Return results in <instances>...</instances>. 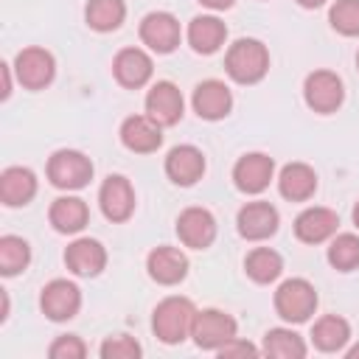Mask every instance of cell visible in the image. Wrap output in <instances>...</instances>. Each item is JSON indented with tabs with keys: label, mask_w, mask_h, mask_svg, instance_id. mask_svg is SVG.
I'll return each mask as SVG.
<instances>
[{
	"label": "cell",
	"mask_w": 359,
	"mask_h": 359,
	"mask_svg": "<svg viewBox=\"0 0 359 359\" xmlns=\"http://www.w3.org/2000/svg\"><path fill=\"white\" fill-rule=\"evenodd\" d=\"M194 317H196V309H194V303L188 297H165L154 309L151 328L165 345H177L191 334Z\"/></svg>",
	"instance_id": "obj_1"
},
{
	"label": "cell",
	"mask_w": 359,
	"mask_h": 359,
	"mask_svg": "<svg viewBox=\"0 0 359 359\" xmlns=\"http://www.w3.org/2000/svg\"><path fill=\"white\" fill-rule=\"evenodd\" d=\"M224 67H227L233 81L255 84V81L264 79V73L269 67V53L258 39H238L236 45H230Z\"/></svg>",
	"instance_id": "obj_2"
},
{
	"label": "cell",
	"mask_w": 359,
	"mask_h": 359,
	"mask_svg": "<svg viewBox=\"0 0 359 359\" xmlns=\"http://www.w3.org/2000/svg\"><path fill=\"white\" fill-rule=\"evenodd\" d=\"M275 309L283 320L289 323H303L314 314L317 309V292L309 280L303 278H292V280H283L275 292Z\"/></svg>",
	"instance_id": "obj_3"
},
{
	"label": "cell",
	"mask_w": 359,
	"mask_h": 359,
	"mask_svg": "<svg viewBox=\"0 0 359 359\" xmlns=\"http://www.w3.org/2000/svg\"><path fill=\"white\" fill-rule=\"evenodd\" d=\"M93 177V163L90 157H84L81 151H73V149H62L56 151L50 160H48V180L56 185V188H67V191H76V188H84Z\"/></svg>",
	"instance_id": "obj_4"
},
{
	"label": "cell",
	"mask_w": 359,
	"mask_h": 359,
	"mask_svg": "<svg viewBox=\"0 0 359 359\" xmlns=\"http://www.w3.org/2000/svg\"><path fill=\"white\" fill-rule=\"evenodd\" d=\"M191 337L199 348L205 351H219L224 342H230L236 337V320L219 309H205L196 311L194 325H191Z\"/></svg>",
	"instance_id": "obj_5"
},
{
	"label": "cell",
	"mask_w": 359,
	"mask_h": 359,
	"mask_svg": "<svg viewBox=\"0 0 359 359\" xmlns=\"http://www.w3.org/2000/svg\"><path fill=\"white\" fill-rule=\"evenodd\" d=\"M14 70L22 87L28 90H42L50 84L56 67H53V56L45 48H25L17 53L14 59Z\"/></svg>",
	"instance_id": "obj_6"
},
{
	"label": "cell",
	"mask_w": 359,
	"mask_h": 359,
	"mask_svg": "<svg viewBox=\"0 0 359 359\" xmlns=\"http://www.w3.org/2000/svg\"><path fill=\"white\" fill-rule=\"evenodd\" d=\"M303 95H306V104L314 109V112H334L339 104H342V81L337 73L331 70H314L306 84H303Z\"/></svg>",
	"instance_id": "obj_7"
},
{
	"label": "cell",
	"mask_w": 359,
	"mask_h": 359,
	"mask_svg": "<svg viewBox=\"0 0 359 359\" xmlns=\"http://www.w3.org/2000/svg\"><path fill=\"white\" fill-rule=\"evenodd\" d=\"M140 39L157 53H171L180 45V22L168 11H151L140 22Z\"/></svg>",
	"instance_id": "obj_8"
},
{
	"label": "cell",
	"mask_w": 359,
	"mask_h": 359,
	"mask_svg": "<svg viewBox=\"0 0 359 359\" xmlns=\"http://www.w3.org/2000/svg\"><path fill=\"white\" fill-rule=\"evenodd\" d=\"M98 202H101V210L109 222H126L135 210V191L129 185L126 177H107L104 185H101V194H98Z\"/></svg>",
	"instance_id": "obj_9"
},
{
	"label": "cell",
	"mask_w": 359,
	"mask_h": 359,
	"mask_svg": "<svg viewBox=\"0 0 359 359\" xmlns=\"http://www.w3.org/2000/svg\"><path fill=\"white\" fill-rule=\"evenodd\" d=\"M177 236L185 247L205 250L216 238V219L205 208H188L177 219Z\"/></svg>",
	"instance_id": "obj_10"
},
{
	"label": "cell",
	"mask_w": 359,
	"mask_h": 359,
	"mask_svg": "<svg viewBox=\"0 0 359 359\" xmlns=\"http://www.w3.org/2000/svg\"><path fill=\"white\" fill-rule=\"evenodd\" d=\"M272 171H275V163L272 157L261 154V151H252V154H244L236 168H233V180H236V188L244 191V194H261L269 180H272Z\"/></svg>",
	"instance_id": "obj_11"
},
{
	"label": "cell",
	"mask_w": 359,
	"mask_h": 359,
	"mask_svg": "<svg viewBox=\"0 0 359 359\" xmlns=\"http://www.w3.org/2000/svg\"><path fill=\"white\" fill-rule=\"evenodd\" d=\"M39 306L42 311L50 317V320H70L79 306H81V292L76 283L70 280H50L45 289H42V297H39Z\"/></svg>",
	"instance_id": "obj_12"
},
{
	"label": "cell",
	"mask_w": 359,
	"mask_h": 359,
	"mask_svg": "<svg viewBox=\"0 0 359 359\" xmlns=\"http://www.w3.org/2000/svg\"><path fill=\"white\" fill-rule=\"evenodd\" d=\"M146 112L160 126H174L182 118V93L171 81H157L146 95Z\"/></svg>",
	"instance_id": "obj_13"
},
{
	"label": "cell",
	"mask_w": 359,
	"mask_h": 359,
	"mask_svg": "<svg viewBox=\"0 0 359 359\" xmlns=\"http://www.w3.org/2000/svg\"><path fill=\"white\" fill-rule=\"evenodd\" d=\"M121 140L129 151H137V154H149L154 149H160L163 143V132H160V123L151 121L149 115H132L123 121L121 126Z\"/></svg>",
	"instance_id": "obj_14"
},
{
	"label": "cell",
	"mask_w": 359,
	"mask_h": 359,
	"mask_svg": "<svg viewBox=\"0 0 359 359\" xmlns=\"http://www.w3.org/2000/svg\"><path fill=\"white\" fill-rule=\"evenodd\" d=\"M238 233L250 241L269 238L278 230V210L269 202H250L238 210Z\"/></svg>",
	"instance_id": "obj_15"
},
{
	"label": "cell",
	"mask_w": 359,
	"mask_h": 359,
	"mask_svg": "<svg viewBox=\"0 0 359 359\" xmlns=\"http://www.w3.org/2000/svg\"><path fill=\"white\" fill-rule=\"evenodd\" d=\"M165 174L177 185H194L205 174V157L196 146H174L165 157Z\"/></svg>",
	"instance_id": "obj_16"
},
{
	"label": "cell",
	"mask_w": 359,
	"mask_h": 359,
	"mask_svg": "<svg viewBox=\"0 0 359 359\" xmlns=\"http://www.w3.org/2000/svg\"><path fill=\"white\" fill-rule=\"evenodd\" d=\"M230 107H233V95H230V90L222 81L208 79V81L196 84V90H194V109H196L199 118L219 121V118H224L230 112Z\"/></svg>",
	"instance_id": "obj_17"
},
{
	"label": "cell",
	"mask_w": 359,
	"mask_h": 359,
	"mask_svg": "<svg viewBox=\"0 0 359 359\" xmlns=\"http://www.w3.org/2000/svg\"><path fill=\"white\" fill-rule=\"evenodd\" d=\"M337 224H339V219H337L334 210H328V208H309V210H303L294 219V233L306 244H320V241H325L328 236L337 233Z\"/></svg>",
	"instance_id": "obj_18"
},
{
	"label": "cell",
	"mask_w": 359,
	"mask_h": 359,
	"mask_svg": "<svg viewBox=\"0 0 359 359\" xmlns=\"http://www.w3.org/2000/svg\"><path fill=\"white\" fill-rule=\"evenodd\" d=\"M149 275L163 283V286H171V283H180L188 272V258L177 250V247H157L149 252Z\"/></svg>",
	"instance_id": "obj_19"
},
{
	"label": "cell",
	"mask_w": 359,
	"mask_h": 359,
	"mask_svg": "<svg viewBox=\"0 0 359 359\" xmlns=\"http://www.w3.org/2000/svg\"><path fill=\"white\" fill-rule=\"evenodd\" d=\"M112 70L123 87H143L151 79V59L140 48H123L115 56Z\"/></svg>",
	"instance_id": "obj_20"
},
{
	"label": "cell",
	"mask_w": 359,
	"mask_h": 359,
	"mask_svg": "<svg viewBox=\"0 0 359 359\" xmlns=\"http://www.w3.org/2000/svg\"><path fill=\"white\" fill-rule=\"evenodd\" d=\"M34 194H36V177H34L31 168L11 165V168L3 171V177H0V199L8 208L28 205Z\"/></svg>",
	"instance_id": "obj_21"
},
{
	"label": "cell",
	"mask_w": 359,
	"mask_h": 359,
	"mask_svg": "<svg viewBox=\"0 0 359 359\" xmlns=\"http://www.w3.org/2000/svg\"><path fill=\"white\" fill-rule=\"evenodd\" d=\"M65 264H67L76 275L90 278V275H98V272L104 269L107 252H104V247H101L95 238H79V241H73V244L67 247Z\"/></svg>",
	"instance_id": "obj_22"
},
{
	"label": "cell",
	"mask_w": 359,
	"mask_h": 359,
	"mask_svg": "<svg viewBox=\"0 0 359 359\" xmlns=\"http://www.w3.org/2000/svg\"><path fill=\"white\" fill-rule=\"evenodd\" d=\"M278 188L286 199L292 202H306L314 191H317V174L306 165V163H289L280 177H278Z\"/></svg>",
	"instance_id": "obj_23"
},
{
	"label": "cell",
	"mask_w": 359,
	"mask_h": 359,
	"mask_svg": "<svg viewBox=\"0 0 359 359\" xmlns=\"http://www.w3.org/2000/svg\"><path fill=\"white\" fill-rule=\"evenodd\" d=\"M227 28L219 17H194L188 25V42L196 53H213L222 48Z\"/></svg>",
	"instance_id": "obj_24"
},
{
	"label": "cell",
	"mask_w": 359,
	"mask_h": 359,
	"mask_svg": "<svg viewBox=\"0 0 359 359\" xmlns=\"http://www.w3.org/2000/svg\"><path fill=\"white\" fill-rule=\"evenodd\" d=\"M87 205L79 196H62L50 205V224L59 233H79L87 224Z\"/></svg>",
	"instance_id": "obj_25"
},
{
	"label": "cell",
	"mask_w": 359,
	"mask_h": 359,
	"mask_svg": "<svg viewBox=\"0 0 359 359\" xmlns=\"http://www.w3.org/2000/svg\"><path fill=\"white\" fill-rule=\"evenodd\" d=\"M126 17L123 0H90L84 8V20L95 31H115Z\"/></svg>",
	"instance_id": "obj_26"
},
{
	"label": "cell",
	"mask_w": 359,
	"mask_h": 359,
	"mask_svg": "<svg viewBox=\"0 0 359 359\" xmlns=\"http://www.w3.org/2000/svg\"><path fill=\"white\" fill-rule=\"evenodd\" d=\"M351 337V328L342 317L337 314H328V317H320L311 328V339L320 351H339Z\"/></svg>",
	"instance_id": "obj_27"
},
{
	"label": "cell",
	"mask_w": 359,
	"mask_h": 359,
	"mask_svg": "<svg viewBox=\"0 0 359 359\" xmlns=\"http://www.w3.org/2000/svg\"><path fill=\"white\" fill-rule=\"evenodd\" d=\"M244 269H247V275H250L255 283H269V280H275V278L280 275L283 261H280V255H278L275 250L258 247V250H252V252L247 255Z\"/></svg>",
	"instance_id": "obj_28"
},
{
	"label": "cell",
	"mask_w": 359,
	"mask_h": 359,
	"mask_svg": "<svg viewBox=\"0 0 359 359\" xmlns=\"http://www.w3.org/2000/svg\"><path fill=\"white\" fill-rule=\"evenodd\" d=\"M264 353L278 359H300L306 356V342L289 328H272L264 337Z\"/></svg>",
	"instance_id": "obj_29"
},
{
	"label": "cell",
	"mask_w": 359,
	"mask_h": 359,
	"mask_svg": "<svg viewBox=\"0 0 359 359\" xmlns=\"http://www.w3.org/2000/svg\"><path fill=\"white\" fill-rule=\"evenodd\" d=\"M31 261V250L28 241L20 236H3L0 238V272L3 275H17L28 266Z\"/></svg>",
	"instance_id": "obj_30"
},
{
	"label": "cell",
	"mask_w": 359,
	"mask_h": 359,
	"mask_svg": "<svg viewBox=\"0 0 359 359\" xmlns=\"http://www.w3.org/2000/svg\"><path fill=\"white\" fill-rule=\"evenodd\" d=\"M328 261H331V266L339 269V272L356 269V266H359V236H353V233L337 236V238L331 241V247H328Z\"/></svg>",
	"instance_id": "obj_31"
},
{
	"label": "cell",
	"mask_w": 359,
	"mask_h": 359,
	"mask_svg": "<svg viewBox=\"0 0 359 359\" xmlns=\"http://www.w3.org/2000/svg\"><path fill=\"white\" fill-rule=\"evenodd\" d=\"M331 25L345 36L359 34V0H337L331 6Z\"/></svg>",
	"instance_id": "obj_32"
},
{
	"label": "cell",
	"mask_w": 359,
	"mask_h": 359,
	"mask_svg": "<svg viewBox=\"0 0 359 359\" xmlns=\"http://www.w3.org/2000/svg\"><path fill=\"white\" fill-rule=\"evenodd\" d=\"M101 356L104 359H137L140 356V345L132 337L118 334V337H109L101 345Z\"/></svg>",
	"instance_id": "obj_33"
},
{
	"label": "cell",
	"mask_w": 359,
	"mask_h": 359,
	"mask_svg": "<svg viewBox=\"0 0 359 359\" xmlns=\"http://www.w3.org/2000/svg\"><path fill=\"white\" fill-rule=\"evenodd\" d=\"M48 353H50L53 359H81V356L87 353V348H84V342H81L79 337L67 334V337H59V339L50 345Z\"/></svg>",
	"instance_id": "obj_34"
},
{
	"label": "cell",
	"mask_w": 359,
	"mask_h": 359,
	"mask_svg": "<svg viewBox=\"0 0 359 359\" xmlns=\"http://www.w3.org/2000/svg\"><path fill=\"white\" fill-rule=\"evenodd\" d=\"M216 353H219L222 359H224V356H250V353H255V348H252L250 342H244V339H236V337H233V339H230V342H224Z\"/></svg>",
	"instance_id": "obj_35"
},
{
	"label": "cell",
	"mask_w": 359,
	"mask_h": 359,
	"mask_svg": "<svg viewBox=\"0 0 359 359\" xmlns=\"http://www.w3.org/2000/svg\"><path fill=\"white\" fill-rule=\"evenodd\" d=\"M202 6H208V8H216V11H222V8H230L233 6V0H199Z\"/></svg>",
	"instance_id": "obj_36"
},
{
	"label": "cell",
	"mask_w": 359,
	"mask_h": 359,
	"mask_svg": "<svg viewBox=\"0 0 359 359\" xmlns=\"http://www.w3.org/2000/svg\"><path fill=\"white\" fill-rule=\"evenodd\" d=\"M297 3H300L303 8H317V6H323L325 0H297Z\"/></svg>",
	"instance_id": "obj_37"
},
{
	"label": "cell",
	"mask_w": 359,
	"mask_h": 359,
	"mask_svg": "<svg viewBox=\"0 0 359 359\" xmlns=\"http://www.w3.org/2000/svg\"><path fill=\"white\" fill-rule=\"evenodd\" d=\"M353 224H356V227H359V202H356V205H353Z\"/></svg>",
	"instance_id": "obj_38"
},
{
	"label": "cell",
	"mask_w": 359,
	"mask_h": 359,
	"mask_svg": "<svg viewBox=\"0 0 359 359\" xmlns=\"http://www.w3.org/2000/svg\"><path fill=\"white\" fill-rule=\"evenodd\" d=\"M348 356H351V359H356V356H359V345H356V348H351V351H348Z\"/></svg>",
	"instance_id": "obj_39"
},
{
	"label": "cell",
	"mask_w": 359,
	"mask_h": 359,
	"mask_svg": "<svg viewBox=\"0 0 359 359\" xmlns=\"http://www.w3.org/2000/svg\"><path fill=\"white\" fill-rule=\"evenodd\" d=\"M356 65H359V56H356Z\"/></svg>",
	"instance_id": "obj_40"
}]
</instances>
